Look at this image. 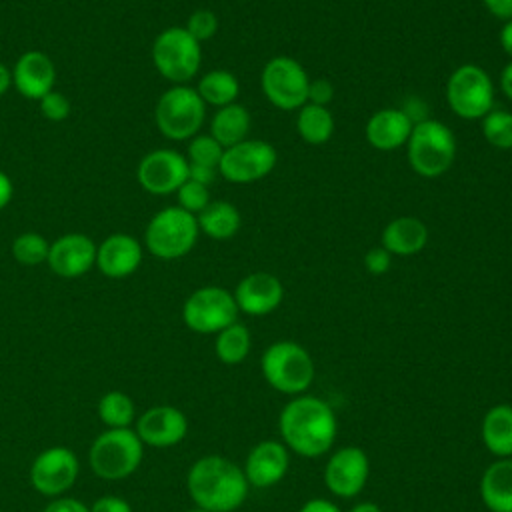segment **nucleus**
<instances>
[{
	"mask_svg": "<svg viewBox=\"0 0 512 512\" xmlns=\"http://www.w3.org/2000/svg\"><path fill=\"white\" fill-rule=\"evenodd\" d=\"M282 444L304 458L326 454L338 432L334 410L318 396H296L278 418Z\"/></svg>",
	"mask_w": 512,
	"mask_h": 512,
	"instance_id": "1",
	"label": "nucleus"
},
{
	"mask_svg": "<svg viewBox=\"0 0 512 512\" xmlns=\"http://www.w3.org/2000/svg\"><path fill=\"white\" fill-rule=\"evenodd\" d=\"M248 480L244 470L224 456L198 458L186 476V488L196 508L208 512H232L244 504L248 496Z\"/></svg>",
	"mask_w": 512,
	"mask_h": 512,
	"instance_id": "2",
	"label": "nucleus"
},
{
	"mask_svg": "<svg viewBox=\"0 0 512 512\" xmlns=\"http://www.w3.org/2000/svg\"><path fill=\"white\" fill-rule=\"evenodd\" d=\"M408 162L422 178H438L448 172L456 160L454 132L440 120H420L412 126L406 142Z\"/></svg>",
	"mask_w": 512,
	"mask_h": 512,
	"instance_id": "3",
	"label": "nucleus"
},
{
	"mask_svg": "<svg viewBox=\"0 0 512 512\" xmlns=\"http://www.w3.org/2000/svg\"><path fill=\"white\" fill-rule=\"evenodd\" d=\"M144 458V444L136 430L108 428L90 446L88 462L102 480H122L138 470Z\"/></svg>",
	"mask_w": 512,
	"mask_h": 512,
	"instance_id": "4",
	"label": "nucleus"
},
{
	"mask_svg": "<svg viewBox=\"0 0 512 512\" xmlns=\"http://www.w3.org/2000/svg\"><path fill=\"white\" fill-rule=\"evenodd\" d=\"M260 368L264 380L282 394H302L314 380V362L304 346L292 340H278L270 344L262 358Z\"/></svg>",
	"mask_w": 512,
	"mask_h": 512,
	"instance_id": "5",
	"label": "nucleus"
},
{
	"mask_svg": "<svg viewBox=\"0 0 512 512\" xmlns=\"http://www.w3.org/2000/svg\"><path fill=\"white\" fill-rule=\"evenodd\" d=\"M198 234L200 228L194 214L180 206H168L150 218L144 232V244L152 256L176 260L194 248Z\"/></svg>",
	"mask_w": 512,
	"mask_h": 512,
	"instance_id": "6",
	"label": "nucleus"
},
{
	"mask_svg": "<svg viewBox=\"0 0 512 512\" xmlns=\"http://www.w3.org/2000/svg\"><path fill=\"white\" fill-rule=\"evenodd\" d=\"M206 118V104L196 92L186 84H174L156 102L154 120L158 130L170 140H190L194 138Z\"/></svg>",
	"mask_w": 512,
	"mask_h": 512,
	"instance_id": "7",
	"label": "nucleus"
},
{
	"mask_svg": "<svg viewBox=\"0 0 512 512\" xmlns=\"http://www.w3.org/2000/svg\"><path fill=\"white\" fill-rule=\"evenodd\" d=\"M152 62L160 76L166 80L174 84H186L200 70V42L194 40L184 26H170L154 38Z\"/></svg>",
	"mask_w": 512,
	"mask_h": 512,
	"instance_id": "8",
	"label": "nucleus"
},
{
	"mask_svg": "<svg viewBox=\"0 0 512 512\" xmlns=\"http://www.w3.org/2000/svg\"><path fill=\"white\" fill-rule=\"evenodd\" d=\"M446 102L462 120H482L494 108V84L478 64L458 66L446 82Z\"/></svg>",
	"mask_w": 512,
	"mask_h": 512,
	"instance_id": "9",
	"label": "nucleus"
},
{
	"mask_svg": "<svg viewBox=\"0 0 512 512\" xmlns=\"http://www.w3.org/2000/svg\"><path fill=\"white\" fill-rule=\"evenodd\" d=\"M260 86L274 108L290 112L308 102L310 78L304 66L294 58L274 56L262 68Z\"/></svg>",
	"mask_w": 512,
	"mask_h": 512,
	"instance_id": "10",
	"label": "nucleus"
},
{
	"mask_svg": "<svg viewBox=\"0 0 512 512\" xmlns=\"http://www.w3.org/2000/svg\"><path fill=\"white\" fill-rule=\"evenodd\" d=\"M238 318L234 294L222 286H202L194 290L184 306V324L198 334H218Z\"/></svg>",
	"mask_w": 512,
	"mask_h": 512,
	"instance_id": "11",
	"label": "nucleus"
},
{
	"mask_svg": "<svg viewBox=\"0 0 512 512\" xmlns=\"http://www.w3.org/2000/svg\"><path fill=\"white\" fill-rule=\"evenodd\" d=\"M278 162V152L270 142L246 138L224 148L218 172L232 184H250L268 176Z\"/></svg>",
	"mask_w": 512,
	"mask_h": 512,
	"instance_id": "12",
	"label": "nucleus"
},
{
	"mask_svg": "<svg viewBox=\"0 0 512 512\" xmlns=\"http://www.w3.org/2000/svg\"><path fill=\"white\" fill-rule=\"evenodd\" d=\"M80 472L76 454L66 446H52L40 452L30 466V484L44 496L58 498L68 492Z\"/></svg>",
	"mask_w": 512,
	"mask_h": 512,
	"instance_id": "13",
	"label": "nucleus"
},
{
	"mask_svg": "<svg viewBox=\"0 0 512 512\" xmlns=\"http://www.w3.org/2000/svg\"><path fill=\"white\" fill-rule=\"evenodd\" d=\"M138 184L156 196L176 192L188 180V160L172 148L148 152L136 170Z\"/></svg>",
	"mask_w": 512,
	"mask_h": 512,
	"instance_id": "14",
	"label": "nucleus"
},
{
	"mask_svg": "<svg viewBox=\"0 0 512 512\" xmlns=\"http://www.w3.org/2000/svg\"><path fill=\"white\" fill-rule=\"evenodd\" d=\"M370 462L362 448L344 446L330 454L324 468V484L338 498H354L366 486Z\"/></svg>",
	"mask_w": 512,
	"mask_h": 512,
	"instance_id": "15",
	"label": "nucleus"
},
{
	"mask_svg": "<svg viewBox=\"0 0 512 512\" xmlns=\"http://www.w3.org/2000/svg\"><path fill=\"white\" fill-rule=\"evenodd\" d=\"M98 246L80 232H70L56 238L48 250V266L60 278H78L96 264Z\"/></svg>",
	"mask_w": 512,
	"mask_h": 512,
	"instance_id": "16",
	"label": "nucleus"
},
{
	"mask_svg": "<svg viewBox=\"0 0 512 512\" xmlns=\"http://www.w3.org/2000/svg\"><path fill=\"white\" fill-rule=\"evenodd\" d=\"M188 418L174 406H152L136 420V434L142 444L152 448H170L184 440Z\"/></svg>",
	"mask_w": 512,
	"mask_h": 512,
	"instance_id": "17",
	"label": "nucleus"
},
{
	"mask_svg": "<svg viewBox=\"0 0 512 512\" xmlns=\"http://www.w3.org/2000/svg\"><path fill=\"white\" fill-rule=\"evenodd\" d=\"M238 312L248 316H264L274 312L284 298V286L270 272H252L244 276L232 292Z\"/></svg>",
	"mask_w": 512,
	"mask_h": 512,
	"instance_id": "18",
	"label": "nucleus"
},
{
	"mask_svg": "<svg viewBox=\"0 0 512 512\" xmlns=\"http://www.w3.org/2000/svg\"><path fill=\"white\" fill-rule=\"evenodd\" d=\"M288 464V448L282 442L262 440L248 452L242 470L248 484L258 488H270L286 476Z\"/></svg>",
	"mask_w": 512,
	"mask_h": 512,
	"instance_id": "19",
	"label": "nucleus"
},
{
	"mask_svg": "<svg viewBox=\"0 0 512 512\" xmlns=\"http://www.w3.org/2000/svg\"><path fill=\"white\" fill-rule=\"evenodd\" d=\"M56 80L54 62L40 50L24 52L12 68V86L30 100H40L52 92Z\"/></svg>",
	"mask_w": 512,
	"mask_h": 512,
	"instance_id": "20",
	"label": "nucleus"
},
{
	"mask_svg": "<svg viewBox=\"0 0 512 512\" xmlns=\"http://www.w3.org/2000/svg\"><path fill=\"white\" fill-rule=\"evenodd\" d=\"M142 262V244L130 234H110L98 244L96 266L108 278H126Z\"/></svg>",
	"mask_w": 512,
	"mask_h": 512,
	"instance_id": "21",
	"label": "nucleus"
},
{
	"mask_svg": "<svg viewBox=\"0 0 512 512\" xmlns=\"http://www.w3.org/2000/svg\"><path fill=\"white\" fill-rule=\"evenodd\" d=\"M412 126L414 122L402 108H382L368 118L364 134L372 148L390 152L408 142Z\"/></svg>",
	"mask_w": 512,
	"mask_h": 512,
	"instance_id": "22",
	"label": "nucleus"
},
{
	"mask_svg": "<svg viewBox=\"0 0 512 512\" xmlns=\"http://www.w3.org/2000/svg\"><path fill=\"white\" fill-rule=\"evenodd\" d=\"M428 242V226L416 216H398L382 230V248L392 256H414Z\"/></svg>",
	"mask_w": 512,
	"mask_h": 512,
	"instance_id": "23",
	"label": "nucleus"
},
{
	"mask_svg": "<svg viewBox=\"0 0 512 512\" xmlns=\"http://www.w3.org/2000/svg\"><path fill=\"white\" fill-rule=\"evenodd\" d=\"M480 498L490 512H512V458H498L484 470Z\"/></svg>",
	"mask_w": 512,
	"mask_h": 512,
	"instance_id": "24",
	"label": "nucleus"
},
{
	"mask_svg": "<svg viewBox=\"0 0 512 512\" xmlns=\"http://www.w3.org/2000/svg\"><path fill=\"white\" fill-rule=\"evenodd\" d=\"M480 436L490 454L498 458H512V406H492L482 418Z\"/></svg>",
	"mask_w": 512,
	"mask_h": 512,
	"instance_id": "25",
	"label": "nucleus"
},
{
	"mask_svg": "<svg viewBox=\"0 0 512 512\" xmlns=\"http://www.w3.org/2000/svg\"><path fill=\"white\" fill-rule=\"evenodd\" d=\"M250 132V114L242 104H228L216 108L210 120V136L222 146H234L248 138Z\"/></svg>",
	"mask_w": 512,
	"mask_h": 512,
	"instance_id": "26",
	"label": "nucleus"
},
{
	"mask_svg": "<svg viewBox=\"0 0 512 512\" xmlns=\"http://www.w3.org/2000/svg\"><path fill=\"white\" fill-rule=\"evenodd\" d=\"M198 228L212 240H228L232 238L242 224V216L232 202L226 200H210V204L196 214Z\"/></svg>",
	"mask_w": 512,
	"mask_h": 512,
	"instance_id": "27",
	"label": "nucleus"
},
{
	"mask_svg": "<svg viewBox=\"0 0 512 512\" xmlns=\"http://www.w3.org/2000/svg\"><path fill=\"white\" fill-rule=\"evenodd\" d=\"M296 130L306 144L320 146L328 142L334 134V116L328 106L306 102L302 108H298Z\"/></svg>",
	"mask_w": 512,
	"mask_h": 512,
	"instance_id": "28",
	"label": "nucleus"
},
{
	"mask_svg": "<svg viewBox=\"0 0 512 512\" xmlns=\"http://www.w3.org/2000/svg\"><path fill=\"white\" fill-rule=\"evenodd\" d=\"M196 92L204 100V104H210L214 108H222L228 104H234L240 94V82L230 70H210L200 76Z\"/></svg>",
	"mask_w": 512,
	"mask_h": 512,
	"instance_id": "29",
	"label": "nucleus"
},
{
	"mask_svg": "<svg viewBox=\"0 0 512 512\" xmlns=\"http://www.w3.org/2000/svg\"><path fill=\"white\" fill-rule=\"evenodd\" d=\"M214 350L220 362L240 364L250 352V332L242 322H234L216 334Z\"/></svg>",
	"mask_w": 512,
	"mask_h": 512,
	"instance_id": "30",
	"label": "nucleus"
},
{
	"mask_svg": "<svg viewBox=\"0 0 512 512\" xmlns=\"http://www.w3.org/2000/svg\"><path fill=\"white\" fill-rule=\"evenodd\" d=\"M134 414L132 398L120 390H110L98 400V416L108 428H130Z\"/></svg>",
	"mask_w": 512,
	"mask_h": 512,
	"instance_id": "31",
	"label": "nucleus"
},
{
	"mask_svg": "<svg viewBox=\"0 0 512 512\" xmlns=\"http://www.w3.org/2000/svg\"><path fill=\"white\" fill-rule=\"evenodd\" d=\"M482 136L484 140L498 148L510 150L512 148V112L510 110H490L482 120Z\"/></svg>",
	"mask_w": 512,
	"mask_h": 512,
	"instance_id": "32",
	"label": "nucleus"
},
{
	"mask_svg": "<svg viewBox=\"0 0 512 512\" xmlns=\"http://www.w3.org/2000/svg\"><path fill=\"white\" fill-rule=\"evenodd\" d=\"M50 244L38 232H22L12 242V256L22 266H38L48 260Z\"/></svg>",
	"mask_w": 512,
	"mask_h": 512,
	"instance_id": "33",
	"label": "nucleus"
},
{
	"mask_svg": "<svg viewBox=\"0 0 512 512\" xmlns=\"http://www.w3.org/2000/svg\"><path fill=\"white\" fill-rule=\"evenodd\" d=\"M222 152H224V148L210 134H196L188 142L186 160H188V164H198V166H208V168L218 170Z\"/></svg>",
	"mask_w": 512,
	"mask_h": 512,
	"instance_id": "34",
	"label": "nucleus"
},
{
	"mask_svg": "<svg viewBox=\"0 0 512 512\" xmlns=\"http://www.w3.org/2000/svg\"><path fill=\"white\" fill-rule=\"evenodd\" d=\"M176 196H178V206L184 208L186 212L194 214V216L200 214L210 204L208 186H204L200 182H194L190 178L176 190Z\"/></svg>",
	"mask_w": 512,
	"mask_h": 512,
	"instance_id": "35",
	"label": "nucleus"
},
{
	"mask_svg": "<svg viewBox=\"0 0 512 512\" xmlns=\"http://www.w3.org/2000/svg\"><path fill=\"white\" fill-rule=\"evenodd\" d=\"M184 28L188 30V34H190L194 40H198V42L202 44V42L210 40V38L216 34V30H218V18H216V14H214L212 10L200 8V10H196V12H192V14L188 16V22H186Z\"/></svg>",
	"mask_w": 512,
	"mask_h": 512,
	"instance_id": "36",
	"label": "nucleus"
},
{
	"mask_svg": "<svg viewBox=\"0 0 512 512\" xmlns=\"http://www.w3.org/2000/svg\"><path fill=\"white\" fill-rule=\"evenodd\" d=\"M38 102H40V112H42V116L48 118V120H52V122H62V120H66L68 114H70V100H68L64 94L56 92V90L48 92V94L42 96Z\"/></svg>",
	"mask_w": 512,
	"mask_h": 512,
	"instance_id": "37",
	"label": "nucleus"
},
{
	"mask_svg": "<svg viewBox=\"0 0 512 512\" xmlns=\"http://www.w3.org/2000/svg\"><path fill=\"white\" fill-rule=\"evenodd\" d=\"M390 264H392V254L386 248H382V246L370 248L366 252V256H364V266L374 276L386 274L390 270Z\"/></svg>",
	"mask_w": 512,
	"mask_h": 512,
	"instance_id": "38",
	"label": "nucleus"
},
{
	"mask_svg": "<svg viewBox=\"0 0 512 512\" xmlns=\"http://www.w3.org/2000/svg\"><path fill=\"white\" fill-rule=\"evenodd\" d=\"M332 98H334V86H332V82H328L326 78L310 80V86H308V102H310V104L326 106Z\"/></svg>",
	"mask_w": 512,
	"mask_h": 512,
	"instance_id": "39",
	"label": "nucleus"
},
{
	"mask_svg": "<svg viewBox=\"0 0 512 512\" xmlns=\"http://www.w3.org/2000/svg\"><path fill=\"white\" fill-rule=\"evenodd\" d=\"M90 512H132V506L120 496H100L92 506Z\"/></svg>",
	"mask_w": 512,
	"mask_h": 512,
	"instance_id": "40",
	"label": "nucleus"
},
{
	"mask_svg": "<svg viewBox=\"0 0 512 512\" xmlns=\"http://www.w3.org/2000/svg\"><path fill=\"white\" fill-rule=\"evenodd\" d=\"M42 512H90V508L76 500V498H68V496H58V498H52Z\"/></svg>",
	"mask_w": 512,
	"mask_h": 512,
	"instance_id": "41",
	"label": "nucleus"
},
{
	"mask_svg": "<svg viewBox=\"0 0 512 512\" xmlns=\"http://www.w3.org/2000/svg\"><path fill=\"white\" fill-rule=\"evenodd\" d=\"M216 168H208V166H198V164H188V178L194 182H200L204 186H210L216 178Z\"/></svg>",
	"mask_w": 512,
	"mask_h": 512,
	"instance_id": "42",
	"label": "nucleus"
},
{
	"mask_svg": "<svg viewBox=\"0 0 512 512\" xmlns=\"http://www.w3.org/2000/svg\"><path fill=\"white\" fill-rule=\"evenodd\" d=\"M482 2L492 16H496L504 22L512 20V0H482Z\"/></svg>",
	"mask_w": 512,
	"mask_h": 512,
	"instance_id": "43",
	"label": "nucleus"
},
{
	"mask_svg": "<svg viewBox=\"0 0 512 512\" xmlns=\"http://www.w3.org/2000/svg\"><path fill=\"white\" fill-rule=\"evenodd\" d=\"M298 512H342V510H340L332 500H326V498H312V500L304 502Z\"/></svg>",
	"mask_w": 512,
	"mask_h": 512,
	"instance_id": "44",
	"label": "nucleus"
},
{
	"mask_svg": "<svg viewBox=\"0 0 512 512\" xmlns=\"http://www.w3.org/2000/svg\"><path fill=\"white\" fill-rule=\"evenodd\" d=\"M12 194H14L12 180L8 178V174H4V172L0 170V210L8 206V202L12 200Z\"/></svg>",
	"mask_w": 512,
	"mask_h": 512,
	"instance_id": "45",
	"label": "nucleus"
},
{
	"mask_svg": "<svg viewBox=\"0 0 512 512\" xmlns=\"http://www.w3.org/2000/svg\"><path fill=\"white\" fill-rule=\"evenodd\" d=\"M500 46L512 60V20H506L500 28Z\"/></svg>",
	"mask_w": 512,
	"mask_h": 512,
	"instance_id": "46",
	"label": "nucleus"
},
{
	"mask_svg": "<svg viewBox=\"0 0 512 512\" xmlns=\"http://www.w3.org/2000/svg\"><path fill=\"white\" fill-rule=\"evenodd\" d=\"M500 88L508 100H512V60L500 72Z\"/></svg>",
	"mask_w": 512,
	"mask_h": 512,
	"instance_id": "47",
	"label": "nucleus"
},
{
	"mask_svg": "<svg viewBox=\"0 0 512 512\" xmlns=\"http://www.w3.org/2000/svg\"><path fill=\"white\" fill-rule=\"evenodd\" d=\"M10 88H12V70L0 64V96L6 94Z\"/></svg>",
	"mask_w": 512,
	"mask_h": 512,
	"instance_id": "48",
	"label": "nucleus"
},
{
	"mask_svg": "<svg viewBox=\"0 0 512 512\" xmlns=\"http://www.w3.org/2000/svg\"><path fill=\"white\" fill-rule=\"evenodd\" d=\"M348 512H382V510H380V506L374 504V502H360V504L352 506Z\"/></svg>",
	"mask_w": 512,
	"mask_h": 512,
	"instance_id": "49",
	"label": "nucleus"
},
{
	"mask_svg": "<svg viewBox=\"0 0 512 512\" xmlns=\"http://www.w3.org/2000/svg\"><path fill=\"white\" fill-rule=\"evenodd\" d=\"M188 512H208V510H202V508H192V510H188Z\"/></svg>",
	"mask_w": 512,
	"mask_h": 512,
	"instance_id": "50",
	"label": "nucleus"
}]
</instances>
